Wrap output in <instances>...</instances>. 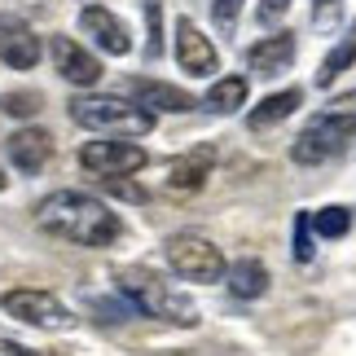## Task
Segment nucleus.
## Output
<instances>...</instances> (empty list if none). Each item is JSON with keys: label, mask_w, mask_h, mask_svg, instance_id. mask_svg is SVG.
I'll list each match as a JSON object with an SVG mask.
<instances>
[{"label": "nucleus", "mask_w": 356, "mask_h": 356, "mask_svg": "<svg viewBox=\"0 0 356 356\" xmlns=\"http://www.w3.org/2000/svg\"><path fill=\"white\" fill-rule=\"evenodd\" d=\"M225 277H229V291H234L238 299H259L268 291V268L259 264V259H238Z\"/></svg>", "instance_id": "nucleus-18"}, {"label": "nucleus", "mask_w": 356, "mask_h": 356, "mask_svg": "<svg viewBox=\"0 0 356 356\" xmlns=\"http://www.w3.org/2000/svg\"><path fill=\"white\" fill-rule=\"evenodd\" d=\"M286 9H291V0H264V5H259V22H264V26L277 22Z\"/></svg>", "instance_id": "nucleus-26"}, {"label": "nucleus", "mask_w": 356, "mask_h": 356, "mask_svg": "<svg viewBox=\"0 0 356 356\" xmlns=\"http://www.w3.org/2000/svg\"><path fill=\"white\" fill-rule=\"evenodd\" d=\"M211 163H216L211 145H198V149H189V154H181L168 168V189H176V194H194V189H202L207 176H211Z\"/></svg>", "instance_id": "nucleus-15"}, {"label": "nucleus", "mask_w": 356, "mask_h": 356, "mask_svg": "<svg viewBox=\"0 0 356 356\" xmlns=\"http://www.w3.org/2000/svg\"><path fill=\"white\" fill-rule=\"evenodd\" d=\"M5 149H9V163L22 176H35V172H44V163L53 159V136L44 128H18L5 141Z\"/></svg>", "instance_id": "nucleus-12"}, {"label": "nucleus", "mask_w": 356, "mask_h": 356, "mask_svg": "<svg viewBox=\"0 0 356 356\" xmlns=\"http://www.w3.org/2000/svg\"><path fill=\"white\" fill-rule=\"evenodd\" d=\"M163 255H168V268L185 282H198V286H211V282H225V255L220 246L202 234H172L163 242Z\"/></svg>", "instance_id": "nucleus-5"}, {"label": "nucleus", "mask_w": 356, "mask_h": 356, "mask_svg": "<svg viewBox=\"0 0 356 356\" xmlns=\"http://www.w3.org/2000/svg\"><path fill=\"white\" fill-rule=\"evenodd\" d=\"M0 308H5L13 321L35 325V330H71V325H75V312L66 308L53 291H35V286L5 291V295H0Z\"/></svg>", "instance_id": "nucleus-6"}, {"label": "nucleus", "mask_w": 356, "mask_h": 356, "mask_svg": "<svg viewBox=\"0 0 356 356\" xmlns=\"http://www.w3.org/2000/svg\"><path fill=\"white\" fill-rule=\"evenodd\" d=\"M352 66H356V22L348 26V35L339 40L330 53H325V62H321V71H317V84H321V88H330L343 71H352Z\"/></svg>", "instance_id": "nucleus-19"}, {"label": "nucleus", "mask_w": 356, "mask_h": 356, "mask_svg": "<svg viewBox=\"0 0 356 356\" xmlns=\"http://www.w3.org/2000/svg\"><path fill=\"white\" fill-rule=\"evenodd\" d=\"M246 66H251L255 75H264V79L286 75L295 66V31H273V35L259 40V44H251Z\"/></svg>", "instance_id": "nucleus-11"}, {"label": "nucleus", "mask_w": 356, "mask_h": 356, "mask_svg": "<svg viewBox=\"0 0 356 356\" xmlns=\"http://www.w3.org/2000/svg\"><path fill=\"white\" fill-rule=\"evenodd\" d=\"M352 229V211L348 207H321L312 216V234L317 238H343Z\"/></svg>", "instance_id": "nucleus-20"}, {"label": "nucleus", "mask_w": 356, "mask_h": 356, "mask_svg": "<svg viewBox=\"0 0 356 356\" xmlns=\"http://www.w3.org/2000/svg\"><path fill=\"white\" fill-rule=\"evenodd\" d=\"M0 356H40V352L22 348V343H13V339H0Z\"/></svg>", "instance_id": "nucleus-27"}, {"label": "nucleus", "mask_w": 356, "mask_h": 356, "mask_svg": "<svg viewBox=\"0 0 356 356\" xmlns=\"http://www.w3.org/2000/svg\"><path fill=\"white\" fill-rule=\"evenodd\" d=\"M299 106H304V88H282V92H268L264 102L246 115V128L251 132H264V128H277L282 119H291Z\"/></svg>", "instance_id": "nucleus-16"}, {"label": "nucleus", "mask_w": 356, "mask_h": 356, "mask_svg": "<svg viewBox=\"0 0 356 356\" xmlns=\"http://www.w3.org/2000/svg\"><path fill=\"white\" fill-rule=\"evenodd\" d=\"M0 189H5V176H0Z\"/></svg>", "instance_id": "nucleus-28"}, {"label": "nucleus", "mask_w": 356, "mask_h": 356, "mask_svg": "<svg viewBox=\"0 0 356 356\" xmlns=\"http://www.w3.org/2000/svg\"><path fill=\"white\" fill-rule=\"evenodd\" d=\"M145 22H149L145 53H149V58H159V53H163V5H159V0H145Z\"/></svg>", "instance_id": "nucleus-21"}, {"label": "nucleus", "mask_w": 356, "mask_h": 356, "mask_svg": "<svg viewBox=\"0 0 356 356\" xmlns=\"http://www.w3.org/2000/svg\"><path fill=\"white\" fill-rule=\"evenodd\" d=\"M0 62L9 71H31L40 62V35L22 22H0Z\"/></svg>", "instance_id": "nucleus-14"}, {"label": "nucleus", "mask_w": 356, "mask_h": 356, "mask_svg": "<svg viewBox=\"0 0 356 356\" xmlns=\"http://www.w3.org/2000/svg\"><path fill=\"white\" fill-rule=\"evenodd\" d=\"M115 286L136 308V317H154V321H168V325H198V308L172 282H163L154 268L128 264V268L115 273Z\"/></svg>", "instance_id": "nucleus-3"}, {"label": "nucleus", "mask_w": 356, "mask_h": 356, "mask_svg": "<svg viewBox=\"0 0 356 356\" xmlns=\"http://www.w3.org/2000/svg\"><path fill=\"white\" fill-rule=\"evenodd\" d=\"M202 106H207L211 115H234L246 106V75H225L216 79V84L207 88V97H202Z\"/></svg>", "instance_id": "nucleus-17"}, {"label": "nucleus", "mask_w": 356, "mask_h": 356, "mask_svg": "<svg viewBox=\"0 0 356 356\" xmlns=\"http://www.w3.org/2000/svg\"><path fill=\"white\" fill-rule=\"evenodd\" d=\"M49 58H53V71L75 88H92L102 79V62L92 58V49H84L71 35H53L49 40Z\"/></svg>", "instance_id": "nucleus-8"}, {"label": "nucleus", "mask_w": 356, "mask_h": 356, "mask_svg": "<svg viewBox=\"0 0 356 356\" xmlns=\"http://www.w3.org/2000/svg\"><path fill=\"white\" fill-rule=\"evenodd\" d=\"M35 102H40L35 92H13V97L5 102V111L9 115H35Z\"/></svg>", "instance_id": "nucleus-25"}, {"label": "nucleus", "mask_w": 356, "mask_h": 356, "mask_svg": "<svg viewBox=\"0 0 356 356\" xmlns=\"http://www.w3.org/2000/svg\"><path fill=\"white\" fill-rule=\"evenodd\" d=\"M238 13H242V0H216L211 5V18H216V26H225V31L238 22Z\"/></svg>", "instance_id": "nucleus-24"}, {"label": "nucleus", "mask_w": 356, "mask_h": 356, "mask_svg": "<svg viewBox=\"0 0 356 356\" xmlns=\"http://www.w3.org/2000/svg\"><path fill=\"white\" fill-rule=\"evenodd\" d=\"M102 185H106V194H115V198L145 202V189H141V185H132V181H123V176H102Z\"/></svg>", "instance_id": "nucleus-23"}, {"label": "nucleus", "mask_w": 356, "mask_h": 356, "mask_svg": "<svg viewBox=\"0 0 356 356\" xmlns=\"http://www.w3.org/2000/svg\"><path fill=\"white\" fill-rule=\"evenodd\" d=\"M71 119L88 132H111V136H145L154 128V115L115 92H88L71 102Z\"/></svg>", "instance_id": "nucleus-4"}, {"label": "nucleus", "mask_w": 356, "mask_h": 356, "mask_svg": "<svg viewBox=\"0 0 356 356\" xmlns=\"http://www.w3.org/2000/svg\"><path fill=\"white\" fill-rule=\"evenodd\" d=\"M312 255H317V246H312V220L308 216H295V259L308 264Z\"/></svg>", "instance_id": "nucleus-22"}, {"label": "nucleus", "mask_w": 356, "mask_h": 356, "mask_svg": "<svg viewBox=\"0 0 356 356\" xmlns=\"http://www.w3.org/2000/svg\"><path fill=\"white\" fill-rule=\"evenodd\" d=\"M145 149L128 141V136H102V141H88L79 149V168L92 176H132L145 168Z\"/></svg>", "instance_id": "nucleus-7"}, {"label": "nucleus", "mask_w": 356, "mask_h": 356, "mask_svg": "<svg viewBox=\"0 0 356 356\" xmlns=\"http://www.w3.org/2000/svg\"><path fill=\"white\" fill-rule=\"evenodd\" d=\"M128 92H132V102L145 106L149 115H154V111H168V115H189V111H198V97H189V92L176 88V84H159V79H132Z\"/></svg>", "instance_id": "nucleus-13"}, {"label": "nucleus", "mask_w": 356, "mask_h": 356, "mask_svg": "<svg viewBox=\"0 0 356 356\" xmlns=\"http://www.w3.org/2000/svg\"><path fill=\"white\" fill-rule=\"evenodd\" d=\"M79 31H84L92 44L102 53H111V58H123V53H132V31L123 26V18H115L106 5H88L79 9Z\"/></svg>", "instance_id": "nucleus-9"}, {"label": "nucleus", "mask_w": 356, "mask_h": 356, "mask_svg": "<svg viewBox=\"0 0 356 356\" xmlns=\"http://www.w3.org/2000/svg\"><path fill=\"white\" fill-rule=\"evenodd\" d=\"M35 225L44 234L75 242V246H111L123 234V220L102 198L79 194V189H58L35 207Z\"/></svg>", "instance_id": "nucleus-1"}, {"label": "nucleus", "mask_w": 356, "mask_h": 356, "mask_svg": "<svg viewBox=\"0 0 356 356\" xmlns=\"http://www.w3.org/2000/svg\"><path fill=\"white\" fill-rule=\"evenodd\" d=\"M176 62H181L185 75H198V79L216 75V66H220V58H216V44L198 31L194 18H181V22H176Z\"/></svg>", "instance_id": "nucleus-10"}, {"label": "nucleus", "mask_w": 356, "mask_h": 356, "mask_svg": "<svg viewBox=\"0 0 356 356\" xmlns=\"http://www.w3.org/2000/svg\"><path fill=\"white\" fill-rule=\"evenodd\" d=\"M352 132H356V92H343V97L325 102V111H317L308 119V128L291 145V159L299 168H321V163L343 154Z\"/></svg>", "instance_id": "nucleus-2"}]
</instances>
